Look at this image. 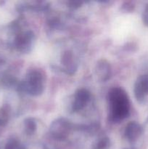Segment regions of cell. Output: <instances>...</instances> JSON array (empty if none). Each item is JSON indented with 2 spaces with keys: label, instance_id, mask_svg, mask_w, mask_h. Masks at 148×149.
Wrapping results in <instances>:
<instances>
[{
  "label": "cell",
  "instance_id": "6da1fadb",
  "mask_svg": "<svg viewBox=\"0 0 148 149\" xmlns=\"http://www.w3.org/2000/svg\"><path fill=\"white\" fill-rule=\"evenodd\" d=\"M108 96L110 119L118 122L127 117L130 103L126 92L123 89L116 87L110 90Z\"/></svg>",
  "mask_w": 148,
  "mask_h": 149
},
{
  "label": "cell",
  "instance_id": "7a4b0ae2",
  "mask_svg": "<svg viewBox=\"0 0 148 149\" xmlns=\"http://www.w3.org/2000/svg\"><path fill=\"white\" fill-rule=\"evenodd\" d=\"M44 76L41 71L31 70L26 76L23 88L32 95H39L44 91Z\"/></svg>",
  "mask_w": 148,
  "mask_h": 149
},
{
  "label": "cell",
  "instance_id": "3957f363",
  "mask_svg": "<svg viewBox=\"0 0 148 149\" xmlns=\"http://www.w3.org/2000/svg\"><path fill=\"white\" fill-rule=\"evenodd\" d=\"M70 123L64 119H59L56 120L51 125L50 130L52 135L57 138H63L69 133Z\"/></svg>",
  "mask_w": 148,
  "mask_h": 149
},
{
  "label": "cell",
  "instance_id": "277c9868",
  "mask_svg": "<svg viewBox=\"0 0 148 149\" xmlns=\"http://www.w3.org/2000/svg\"><path fill=\"white\" fill-rule=\"evenodd\" d=\"M90 100V93L85 89L78 90L75 93L73 107L75 111H79L84 109Z\"/></svg>",
  "mask_w": 148,
  "mask_h": 149
},
{
  "label": "cell",
  "instance_id": "5b68a950",
  "mask_svg": "<svg viewBox=\"0 0 148 149\" xmlns=\"http://www.w3.org/2000/svg\"><path fill=\"white\" fill-rule=\"evenodd\" d=\"M134 93L137 100H142L148 95V75H143L138 79L135 84Z\"/></svg>",
  "mask_w": 148,
  "mask_h": 149
},
{
  "label": "cell",
  "instance_id": "8992f818",
  "mask_svg": "<svg viewBox=\"0 0 148 149\" xmlns=\"http://www.w3.org/2000/svg\"><path fill=\"white\" fill-rule=\"evenodd\" d=\"M142 132V127L135 122H131L128 124L125 130V135L129 141H135L137 139Z\"/></svg>",
  "mask_w": 148,
  "mask_h": 149
},
{
  "label": "cell",
  "instance_id": "52a82bcc",
  "mask_svg": "<svg viewBox=\"0 0 148 149\" xmlns=\"http://www.w3.org/2000/svg\"><path fill=\"white\" fill-rule=\"evenodd\" d=\"M33 40V33L30 32H26L18 35L15 39L16 46L21 50H27L31 45Z\"/></svg>",
  "mask_w": 148,
  "mask_h": 149
},
{
  "label": "cell",
  "instance_id": "ba28073f",
  "mask_svg": "<svg viewBox=\"0 0 148 149\" xmlns=\"http://www.w3.org/2000/svg\"><path fill=\"white\" fill-rule=\"evenodd\" d=\"M97 74L99 78L102 81L108 79L110 76V64L106 61H100L97 65Z\"/></svg>",
  "mask_w": 148,
  "mask_h": 149
},
{
  "label": "cell",
  "instance_id": "9c48e42d",
  "mask_svg": "<svg viewBox=\"0 0 148 149\" xmlns=\"http://www.w3.org/2000/svg\"><path fill=\"white\" fill-rule=\"evenodd\" d=\"M73 55L71 52H66L63 55L62 57V63L65 66L67 70L71 71V69L74 70L75 69V61H73Z\"/></svg>",
  "mask_w": 148,
  "mask_h": 149
},
{
  "label": "cell",
  "instance_id": "30bf717a",
  "mask_svg": "<svg viewBox=\"0 0 148 149\" xmlns=\"http://www.w3.org/2000/svg\"><path fill=\"white\" fill-rule=\"evenodd\" d=\"M25 128H26L27 133L32 134L33 132H34L36 129V122L33 119H27L25 122Z\"/></svg>",
  "mask_w": 148,
  "mask_h": 149
},
{
  "label": "cell",
  "instance_id": "8fae6325",
  "mask_svg": "<svg viewBox=\"0 0 148 149\" xmlns=\"http://www.w3.org/2000/svg\"><path fill=\"white\" fill-rule=\"evenodd\" d=\"M108 138H102V139H100V141L97 142V149H104V148L108 146Z\"/></svg>",
  "mask_w": 148,
  "mask_h": 149
},
{
  "label": "cell",
  "instance_id": "7c38bea8",
  "mask_svg": "<svg viewBox=\"0 0 148 149\" xmlns=\"http://www.w3.org/2000/svg\"><path fill=\"white\" fill-rule=\"evenodd\" d=\"M5 149H21L19 146L18 143L16 141H10L6 145Z\"/></svg>",
  "mask_w": 148,
  "mask_h": 149
}]
</instances>
